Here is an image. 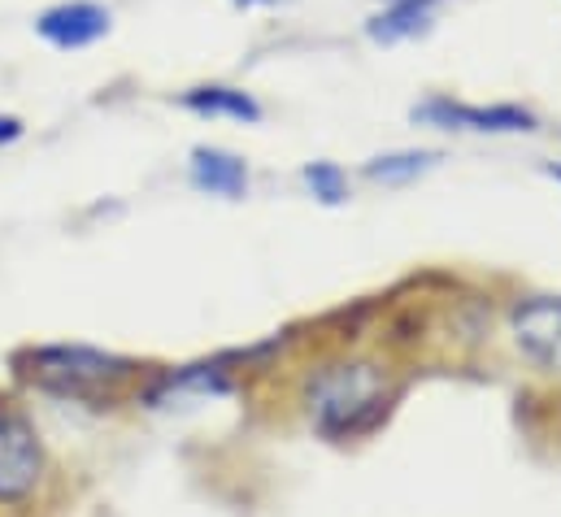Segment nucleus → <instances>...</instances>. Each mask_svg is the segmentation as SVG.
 Here are the masks:
<instances>
[{"mask_svg":"<svg viewBox=\"0 0 561 517\" xmlns=\"http://www.w3.org/2000/svg\"><path fill=\"white\" fill-rule=\"evenodd\" d=\"M397 400L392 375L370 357H335L305 375L300 404L318 435L327 439H362L370 435Z\"/></svg>","mask_w":561,"mask_h":517,"instance_id":"obj_1","label":"nucleus"},{"mask_svg":"<svg viewBox=\"0 0 561 517\" xmlns=\"http://www.w3.org/2000/svg\"><path fill=\"white\" fill-rule=\"evenodd\" d=\"M18 375L31 379L39 391L61 395V400H79L92 409H105L114 400H123V391L136 379H144V361L136 357H118V353H101L88 344H39L13 357Z\"/></svg>","mask_w":561,"mask_h":517,"instance_id":"obj_2","label":"nucleus"},{"mask_svg":"<svg viewBox=\"0 0 561 517\" xmlns=\"http://www.w3.org/2000/svg\"><path fill=\"white\" fill-rule=\"evenodd\" d=\"M44 483H48V448L35 430V417L22 404L0 400V505L22 509L44 492Z\"/></svg>","mask_w":561,"mask_h":517,"instance_id":"obj_3","label":"nucleus"},{"mask_svg":"<svg viewBox=\"0 0 561 517\" xmlns=\"http://www.w3.org/2000/svg\"><path fill=\"white\" fill-rule=\"evenodd\" d=\"M514 353L545 379L561 383V296H523L510 309Z\"/></svg>","mask_w":561,"mask_h":517,"instance_id":"obj_4","label":"nucleus"},{"mask_svg":"<svg viewBox=\"0 0 561 517\" xmlns=\"http://www.w3.org/2000/svg\"><path fill=\"white\" fill-rule=\"evenodd\" d=\"M414 118L426 127L444 130H488V135H514V130H536V114L518 105H461L448 96H435L414 110Z\"/></svg>","mask_w":561,"mask_h":517,"instance_id":"obj_5","label":"nucleus"},{"mask_svg":"<svg viewBox=\"0 0 561 517\" xmlns=\"http://www.w3.org/2000/svg\"><path fill=\"white\" fill-rule=\"evenodd\" d=\"M35 31L61 48V53H75V48H88L96 44L101 35H110V9L92 4V0H66V4H53L39 13Z\"/></svg>","mask_w":561,"mask_h":517,"instance_id":"obj_6","label":"nucleus"},{"mask_svg":"<svg viewBox=\"0 0 561 517\" xmlns=\"http://www.w3.org/2000/svg\"><path fill=\"white\" fill-rule=\"evenodd\" d=\"M187 174H192L196 192H209V196H222V200H240L249 192V165L236 152H222V148H196Z\"/></svg>","mask_w":561,"mask_h":517,"instance_id":"obj_7","label":"nucleus"},{"mask_svg":"<svg viewBox=\"0 0 561 517\" xmlns=\"http://www.w3.org/2000/svg\"><path fill=\"white\" fill-rule=\"evenodd\" d=\"M183 105L201 118H236V123H262V105L240 88H192Z\"/></svg>","mask_w":561,"mask_h":517,"instance_id":"obj_8","label":"nucleus"},{"mask_svg":"<svg viewBox=\"0 0 561 517\" xmlns=\"http://www.w3.org/2000/svg\"><path fill=\"white\" fill-rule=\"evenodd\" d=\"M431 4H435V0H392L383 13H375V18H370L366 35H370L375 44L410 39V35H419V31L431 26Z\"/></svg>","mask_w":561,"mask_h":517,"instance_id":"obj_9","label":"nucleus"},{"mask_svg":"<svg viewBox=\"0 0 561 517\" xmlns=\"http://www.w3.org/2000/svg\"><path fill=\"white\" fill-rule=\"evenodd\" d=\"M439 161V152H388V157H375L370 165H366V179L370 183H410V179H419L422 170H431Z\"/></svg>","mask_w":561,"mask_h":517,"instance_id":"obj_10","label":"nucleus"},{"mask_svg":"<svg viewBox=\"0 0 561 517\" xmlns=\"http://www.w3.org/2000/svg\"><path fill=\"white\" fill-rule=\"evenodd\" d=\"M300 179H305L309 196H318L322 205H344L348 200V179H344V170L335 161H309L300 170Z\"/></svg>","mask_w":561,"mask_h":517,"instance_id":"obj_11","label":"nucleus"},{"mask_svg":"<svg viewBox=\"0 0 561 517\" xmlns=\"http://www.w3.org/2000/svg\"><path fill=\"white\" fill-rule=\"evenodd\" d=\"M18 135H22V123H18V118H9V114H0V148H4V143H13Z\"/></svg>","mask_w":561,"mask_h":517,"instance_id":"obj_12","label":"nucleus"},{"mask_svg":"<svg viewBox=\"0 0 561 517\" xmlns=\"http://www.w3.org/2000/svg\"><path fill=\"white\" fill-rule=\"evenodd\" d=\"M549 179H558L561 183V165H549Z\"/></svg>","mask_w":561,"mask_h":517,"instance_id":"obj_13","label":"nucleus"},{"mask_svg":"<svg viewBox=\"0 0 561 517\" xmlns=\"http://www.w3.org/2000/svg\"><path fill=\"white\" fill-rule=\"evenodd\" d=\"M236 4H271V0H236Z\"/></svg>","mask_w":561,"mask_h":517,"instance_id":"obj_14","label":"nucleus"},{"mask_svg":"<svg viewBox=\"0 0 561 517\" xmlns=\"http://www.w3.org/2000/svg\"><path fill=\"white\" fill-rule=\"evenodd\" d=\"M383 4H392V0H383Z\"/></svg>","mask_w":561,"mask_h":517,"instance_id":"obj_15","label":"nucleus"}]
</instances>
